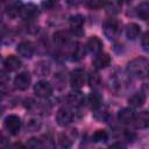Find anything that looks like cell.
Wrapping results in <instances>:
<instances>
[{"instance_id":"cell-1","label":"cell","mask_w":149,"mask_h":149,"mask_svg":"<svg viewBox=\"0 0 149 149\" xmlns=\"http://www.w3.org/2000/svg\"><path fill=\"white\" fill-rule=\"evenodd\" d=\"M127 71L135 77L142 78L149 74V61L143 57H137L127 64Z\"/></svg>"},{"instance_id":"cell-2","label":"cell","mask_w":149,"mask_h":149,"mask_svg":"<svg viewBox=\"0 0 149 149\" xmlns=\"http://www.w3.org/2000/svg\"><path fill=\"white\" fill-rule=\"evenodd\" d=\"M102 30H104V34L105 36L108 38V40H115L120 31H121V24L120 22L116 20V19H108L104 22L102 24Z\"/></svg>"},{"instance_id":"cell-3","label":"cell","mask_w":149,"mask_h":149,"mask_svg":"<svg viewBox=\"0 0 149 149\" xmlns=\"http://www.w3.org/2000/svg\"><path fill=\"white\" fill-rule=\"evenodd\" d=\"M3 128L10 134L16 135L21 129V119L15 114H9L3 120Z\"/></svg>"},{"instance_id":"cell-4","label":"cell","mask_w":149,"mask_h":149,"mask_svg":"<svg viewBox=\"0 0 149 149\" xmlns=\"http://www.w3.org/2000/svg\"><path fill=\"white\" fill-rule=\"evenodd\" d=\"M34 92L40 98H48L52 93V86L45 80H40L34 86Z\"/></svg>"},{"instance_id":"cell-5","label":"cell","mask_w":149,"mask_h":149,"mask_svg":"<svg viewBox=\"0 0 149 149\" xmlns=\"http://www.w3.org/2000/svg\"><path fill=\"white\" fill-rule=\"evenodd\" d=\"M73 119L72 112L66 107H61L56 113V121L59 126H68Z\"/></svg>"},{"instance_id":"cell-6","label":"cell","mask_w":149,"mask_h":149,"mask_svg":"<svg viewBox=\"0 0 149 149\" xmlns=\"http://www.w3.org/2000/svg\"><path fill=\"white\" fill-rule=\"evenodd\" d=\"M30 81H31L30 73L29 72H21L14 78V87L20 90V91L27 90L30 85Z\"/></svg>"},{"instance_id":"cell-7","label":"cell","mask_w":149,"mask_h":149,"mask_svg":"<svg viewBox=\"0 0 149 149\" xmlns=\"http://www.w3.org/2000/svg\"><path fill=\"white\" fill-rule=\"evenodd\" d=\"M38 15H40V9L36 5H34V3L23 5L22 12H21V16L23 20L31 21V20H35Z\"/></svg>"},{"instance_id":"cell-8","label":"cell","mask_w":149,"mask_h":149,"mask_svg":"<svg viewBox=\"0 0 149 149\" xmlns=\"http://www.w3.org/2000/svg\"><path fill=\"white\" fill-rule=\"evenodd\" d=\"M86 81V77H85V73L84 71L81 70H74L72 73H71V77H70V84L72 86V88L74 90H79L84 86Z\"/></svg>"},{"instance_id":"cell-9","label":"cell","mask_w":149,"mask_h":149,"mask_svg":"<svg viewBox=\"0 0 149 149\" xmlns=\"http://www.w3.org/2000/svg\"><path fill=\"white\" fill-rule=\"evenodd\" d=\"M69 26L71 28V30L74 34H83V26H84V17L80 14H76L70 16L69 19Z\"/></svg>"},{"instance_id":"cell-10","label":"cell","mask_w":149,"mask_h":149,"mask_svg":"<svg viewBox=\"0 0 149 149\" xmlns=\"http://www.w3.org/2000/svg\"><path fill=\"white\" fill-rule=\"evenodd\" d=\"M16 51L19 52V55L21 57L24 58H30L34 54V45L30 41H22L21 43H19Z\"/></svg>"},{"instance_id":"cell-11","label":"cell","mask_w":149,"mask_h":149,"mask_svg":"<svg viewBox=\"0 0 149 149\" xmlns=\"http://www.w3.org/2000/svg\"><path fill=\"white\" fill-rule=\"evenodd\" d=\"M135 113L132 108L129 107H126V108H122L119 111L118 113V119L121 123H125V125H128V123H132L135 121Z\"/></svg>"},{"instance_id":"cell-12","label":"cell","mask_w":149,"mask_h":149,"mask_svg":"<svg viewBox=\"0 0 149 149\" xmlns=\"http://www.w3.org/2000/svg\"><path fill=\"white\" fill-rule=\"evenodd\" d=\"M86 48H87V50L90 52L99 55L101 52V50H102V42H101V40L98 36H91L87 40Z\"/></svg>"},{"instance_id":"cell-13","label":"cell","mask_w":149,"mask_h":149,"mask_svg":"<svg viewBox=\"0 0 149 149\" xmlns=\"http://www.w3.org/2000/svg\"><path fill=\"white\" fill-rule=\"evenodd\" d=\"M22 8H23V5H22V2H20V1L9 2L8 6L6 7V14H7L8 17H10V19H15V17H17L19 15H21Z\"/></svg>"},{"instance_id":"cell-14","label":"cell","mask_w":149,"mask_h":149,"mask_svg":"<svg viewBox=\"0 0 149 149\" xmlns=\"http://www.w3.org/2000/svg\"><path fill=\"white\" fill-rule=\"evenodd\" d=\"M3 66L7 71H16L17 69L21 68V61L14 56V55H9L5 58L3 61Z\"/></svg>"},{"instance_id":"cell-15","label":"cell","mask_w":149,"mask_h":149,"mask_svg":"<svg viewBox=\"0 0 149 149\" xmlns=\"http://www.w3.org/2000/svg\"><path fill=\"white\" fill-rule=\"evenodd\" d=\"M109 64H111V57L108 54H105V52H100L93 59V65L97 69H105Z\"/></svg>"},{"instance_id":"cell-16","label":"cell","mask_w":149,"mask_h":149,"mask_svg":"<svg viewBox=\"0 0 149 149\" xmlns=\"http://www.w3.org/2000/svg\"><path fill=\"white\" fill-rule=\"evenodd\" d=\"M135 126L137 128H149V112L142 111L135 116Z\"/></svg>"},{"instance_id":"cell-17","label":"cell","mask_w":149,"mask_h":149,"mask_svg":"<svg viewBox=\"0 0 149 149\" xmlns=\"http://www.w3.org/2000/svg\"><path fill=\"white\" fill-rule=\"evenodd\" d=\"M68 101L74 106V107H78V106H81L85 101V97L81 92L79 91H74V92H71L69 95H68Z\"/></svg>"},{"instance_id":"cell-18","label":"cell","mask_w":149,"mask_h":149,"mask_svg":"<svg viewBox=\"0 0 149 149\" xmlns=\"http://www.w3.org/2000/svg\"><path fill=\"white\" fill-rule=\"evenodd\" d=\"M70 41V34L65 30H58L54 34V42L57 44V45H65L68 44Z\"/></svg>"},{"instance_id":"cell-19","label":"cell","mask_w":149,"mask_h":149,"mask_svg":"<svg viewBox=\"0 0 149 149\" xmlns=\"http://www.w3.org/2000/svg\"><path fill=\"white\" fill-rule=\"evenodd\" d=\"M136 15L142 20H149V2H140L135 8Z\"/></svg>"},{"instance_id":"cell-20","label":"cell","mask_w":149,"mask_h":149,"mask_svg":"<svg viewBox=\"0 0 149 149\" xmlns=\"http://www.w3.org/2000/svg\"><path fill=\"white\" fill-rule=\"evenodd\" d=\"M144 101H146V94L143 92H136L128 99V102L132 107H140L144 104Z\"/></svg>"},{"instance_id":"cell-21","label":"cell","mask_w":149,"mask_h":149,"mask_svg":"<svg viewBox=\"0 0 149 149\" xmlns=\"http://www.w3.org/2000/svg\"><path fill=\"white\" fill-rule=\"evenodd\" d=\"M141 33V29H140V26L136 24V23H129L127 24L126 27V36L129 38V40H135L139 37Z\"/></svg>"},{"instance_id":"cell-22","label":"cell","mask_w":149,"mask_h":149,"mask_svg":"<svg viewBox=\"0 0 149 149\" xmlns=\"http://www.w3.org/2000/svg\"><path fill=\"white\" fill-rule=\"evenodd\" d=\"M87 102L88 105L93 108V109H97L101 106V102H102V98L101 95L98 93V92H92L88 94L87 97Z\"/></svg>"},{"instance_id":"cell-23","label":"cell","mask_w":149,"mask_h":149,"mask_svg":"<svg viewBox=\"0 0 149 149\" xmlns=\"http://www.w3.org/2000/svg\"><path fill=\"white\" fill-rule=\"evenodd\" d=\"M34 70L37 76H47L50 71V64L47 61H40L36 63Z\"/></svg>"},{"instance_id":"cell-24","label":"cell","mask_w":149,"mask_h":149,"mask_svg":"<svg viewBox=\"0 0 149 149\" xmlns=\"http://www.w3.org/2000/svg\"><path fill=\"white\" fill-rule=\"evenodd\" d=\"M57 143L61 149H70L72 146V141L66 134H59L57 136Z\"/></svg>"},{"instance_id":"cell-25","label":"cell","mask_w":149,"mask_h":149,"mask_svg":"<svg viewBox=\"0 0 149 149\" xmlns=\"http://www.w3.org/2000/svg\"><path fill=\"white\" fill-rule=\"evenodd\" d=\"M27 149H44L43 148V143H42V140L41 139H37V137H31L27 141V144H26Z\"/></svg>"},{"instance_id":"cell-26","label":"cell","mask_w":149,"mask_h":149,"mask_svg":"<svg viewBox=\"0 0 149 149\" xmlns=\"http://www.w3.org/2000/svg\"><path fill=\"white\" fill-rule=\"evenodd\" d=\"M73 57V59L74 61H78V59H81L84 56H85V49H84V47L81 45V44H76V47H73V49H72V54H71Z\"/></svg>"},{"instance_id":"cell-27","label":"cell","mask_w":149,"mask_h":149,"mask_svg":"<svg viewBox=\"0 0 149 149\" xmlns=\"http://www.w3.org/2000/svg\"><path fill=\"white\" fill-rule=\"evenodd\" d=\"M105 8L107 10V13L109 14H118L120 12V8H121V5L116 1H112V2H106L105 3Z\"/></svg>"},{"instance_id":"cell-28","label":"cell","mask_w":149,"mask_h":149,"mask_svg":"<svg viewBox=\"0 0 149 149\" xmlns=\"http://www.w3.org/2000/svg\"><path fill=\"white\" fill-rule=\"evenodd\" d=\"M107 139H108V134L106 133V130H102V129H98L92 135V140L94 142H105Z\"/></svg>"},{"instance_id":"cell-29","label":"cell","mask_w":149,"mask_h":149,"mask_svg":"<svg viewBox=\"0 0 149 149\" xmlns=\"http://www.w3.org/2000/svg\"><path fill=\"white\" fill-rule=\"evenodd\" d=\"M88 84L91 87H95L98 86V84L100 83V76L97 71H91L90 74H88Z\"/></svg>"},{"instance_id":"cell-30","label":"cell","mask_w":149,"mask_h":149,"mask_svg":"<svg viewBox=\"0 0 149 149\" xmlns=\"http://www.w3.org/2000/svg\"><path fill=\"white\" fill-rule=\"evenodd\" d=\"M40 128H41V121L38 119L31 118L27 121V129L29 132H34V130H37Z\"/></svg>"},{"instance_id":"cell-31","label":"cell","mask_w":149,"mask_h":149,"mask_svg":"<svg viewBox=\"0 0 149 149\" xmlns=\"http://www.w3.org/2000/svg\"><path fill=\"white\" fill-rule=\"evenodd\" d=\"M41 140H42V143H43V148L44 149H55V142H54V140L49 135L42 136Z\"/></svg>"},{"instance_id":"cell-32","label":"cell","mask_w":149,"mask_h":149,"mask_svg":"<svg viewBox=\"0 0 149 149\" xmlns=\"http://www.w3.org/2000/svg\"><path fill=\"white\" fill-rule=\"evenodd\" d=\"M106 115H107V111H106V109H102L101 106H100L99 108L94 109V118H95L97 120L102 121V120L106 119Z\"/></svg>"},{"instance_id":"cell-33","label":"cell","mask_w":149,"mask_h":149,"mask_svg":"<svg viewBox=\"0 0 149 149\" xmlns=\"http://www.w3.org/2000/svg\"><path fill=\"white\" fill-rule=\"evenodd\" d=\"M105 3H106V2H104V1H98V0H91V1H87V2H86V5H87L90 8H92V9H99V8H101V7H105Z\"/></svg>"},{"instance_id":"cell-34","label":"cell","mask_w":149,"mask_h":149,"mask_svg":"<svg viewBox=\"0 0 149 149\" xmlns=\"http://www.w3.org/2000/svg\"><path fill=\"white\" fill-rule=\"evenodd\" d=\"M141 44H142V48L149 52V30L144 33V35L142 36V40H141Z\"/></svg>"},{"instance_id":"cell-35","label":"cell","mask_w":149,"mask_h":149,"mask_svg":"<svg viewBox=\"0 0 149 149\" xmlns=\"http://www.w3.org/2000/svg\"><path fill=\"white\" fill-rule=\"evenodd\" d=\"M42 6L45 9H52V7L56 6V2H54V1H44V2H42Z\"/></svg>"},{"instance_id":"cell-36","label":"cell","mask_w":149,"mask_h":149,"mask_svg":"<svg viewBox=\"0 0 149 149\" xmlns=\"http://www.w3.org/2000/svg\"><path fill=\"white\" fill-rule=\"evenodd\" d=\"M9 149H27V147H24L22 143H13Z\"/></svg>"},{"instance_id":"cell-37","label":"cell","mask_w":149,"mask_h":149,"mask_svg":"<svg viewBox=\"0 0 149 149\" xmlns=\"http://www.w3.org/2000/svg\"><path fill=\"white\" fill-rule=\"evenodd\" d=\"M109 149H125L120 143H114V144H112L111 147H109Z\"/></svg>"}]
</instances>
